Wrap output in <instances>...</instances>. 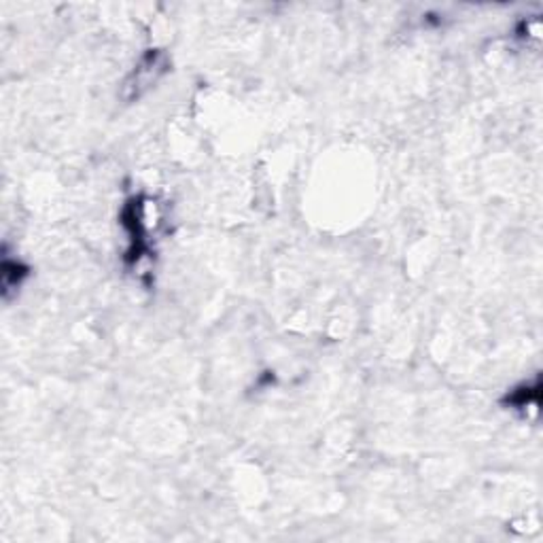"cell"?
Listing matches in <instances>:
<instances>
[{"label": "cell", "mask_w": 543, "mask_h": 543, "mask_svg": "<svg viewBox=\"0 0 543 543\" xmlns=\"http://www.w3.org/2000/svg\"><path fill=\"white\" fill-rule=\"evenodd\" d=\"M168 70H170V57L161 49H149L140 56L136 67L126 77L124 86H121V98L126 102H136L142 96H147L158 83L164 79Z\"/></svg>", "instance_id": "obj_1"}, {"label": "cell", "mask_w": 543, "mask_h": 543, "mask_svg": "<svg viewBox=\"0 0 543 543\" xmlns=\"http://www.w3.org/2000/svg\"><path fill=\"white\" fill-rule=\"evenodd\" d=\"M538 402H539V380L535 383V386L531 384H522L518 391H514L512 395H507V404L518 407V410H522V407H538Z\"/></svg>", "instance_id": "obj_2"}]
</instances>
